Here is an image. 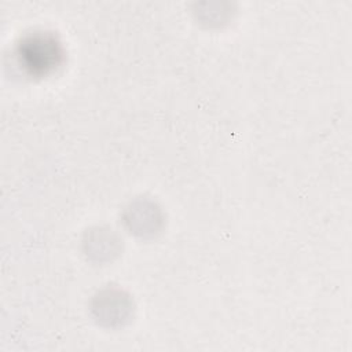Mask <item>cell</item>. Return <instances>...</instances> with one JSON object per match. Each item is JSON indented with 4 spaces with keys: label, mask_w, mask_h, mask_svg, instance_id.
Segmentation results:
<instances>
[{
    "label": "cell",
    "mask_w": 352,
    "mask_h": 352,
    "mask_svg": "<svg viewBox=\"0 0 352 352\" xmlns=\"http://www.w3.org/2000/svg\"><path fill=\"white\" fill-rule=\"evenodd\" d=\"M15 56L19 66L30 76H47L63 60V48L48 32H32L16 44Z\"/></svg>",
    "instance_id": "cell-1"
}]
</instances>
